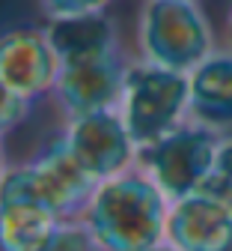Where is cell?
I'll use <instances>...</instances> for the list:
<instances>
[{"mask_svg": "<svg viewBox=\"0 0 232 251\" xmlns=\"http://www.w3.org/2000/svg\"><path fill=\"white\" fill-rule=\"evenodd\" d=\"M170 198L143 174H116L95 188L84 227L102 251H146L167 236Z\"/></svg>", "mask_w": 232, "mask_h": 251, "instance_id": "6da1fadb", "label": "cell"}, {"mask_svg": "<svg viewBox=\"0 0 232 251\" xmlns=\"http://www.w3.org/2000/svg\"><path fill=\"white\" fill-rule=\"evenodd\" d=\"M140 51L152 66L190 72L214 51L211 21L196 0H146Z\"/></svg>", "mask_w": 232, "mask_h": 251, "instance_id": "7a4b0ae2", "label": "cell"}, {"mask_svg": "<svg viewBox=\"0 0 232 251\" xmlns=\"http://www.w3.org/2000/svg\"><path fill=\"white\" fill-rule=\"evenodd\" d=\"M125 126L134 147H152L164 135L182 126L190 102V78L188 72L164 69V66H134L125 81Z\"/></svg>", "mask_w": 232, "mask_h": 251, "instance_id": "3957f363", "label": "cell"}, {"mask_svg": "<svg viewBox=\"0 0 232 251\" xmlns=\"http://www.w3.org/2000/svg\"><path fill=\"white\" fill-rule=\"evenodd\" d=\"M102 185L72 152L69 141L51 144L33 165L15 168L0 176V192L24 195L48 206L60 222L72 218L75 212H84L95 188Z\"/></svg>", "mask_w": 232, "mask_h": 251, "instance_id": "277c9868", "label": "cell"}, {"mask_svg": "<svg viewBox=\"0 0 232 251\" xmlns=\"http://www.w3.org/2000/svg\"><path fill=\"white\" fill-rule=\"evenodd\" d=\"M220 147V132L203 123H182L170 135H164L152 147H146V171L170 201H182L200 192L209 176L214 155Z\"/></svg>", "mask_w": 232, "mask_h": 251, "instance_id": "5b68a950", "label": "cell"}, {"mask_svg": "<svg viewBox=\"0 0 232 251\" xmlns=\"http://www.w3.org/2000/svg\"><path fill=\"white\" fill-rule=\"evenodd\" d=\"M128 72L131 69L119 60L116 51L81 63H60L54 93L69 117H84L92 111L113 108L125 96Z\"/></svg>", "mask_w": 232, "mask_h": 251, "instance_id": "8992f818", "label": "cell"}, {"mask_svg": "<svg viewBox=\"0 0 232 251\" xmlns=\"http://www.w3.org/2000/svg\"><path fill=\"white\" fill-rule=\"evenodd\" d=\"M65 141H69L72 152L78 155V162L98 182L122 174L131 162V155H134V141L128 135L125 120L113 114L110 108L72 117Z\"/></svg>", "mask_w": 232, "mask_h": 251, "instance_id": "52a82bcc", "label": "cell"}, {"mask_svg": "<svg viewBox=\"0 0 232 251\" xmlns=\"http://www.w3.org/2000/svg\"><path fill=\"white\" fill-rule=\"evenodd\" d=\"M167 239L179 251H232V206L206 192L173 201Z\"/></svg>", "mask_w": 232, "mask_h": 251, "instance_id": "ba28073f", "label": "cell"}, {"mask_svg": "<svg viewBox=\"0 0 232 251\" xmlns=\"http://www.w3.org/2000/svg\"><path fill=\"white\" fill-rule=\"evenodd\" d=\"M60 72V57L45 30H12L0 36V78L21 96L48 93Z\"/></svg>", "mask_w": 232, "mask_h": 251, "instance_id": "9c48e42d", "label": "cell"}, {"mask_svg": "<svg viewBox=\"0 0 232 251\" xmlns=\"http://www.w3.org/2000/svg\"><path fill=\"white\" fill-rule=\"evenodd\" d=\"M190 102L188 114L214 132L232 129V48L211 51L200 66L188 72Z\"/></svg>", "mask_w": 232, "mask_h": 251, "instance_id": "30bf717a", "label": "cell"}, {"mask_svg": "<svg viewBox=\"0 0 232 251\" xmlns=\"http://www.w3.org/2000/svg\"><path fill=\"white\" fill-rule=\"evenodd\" d=\"M45 33L60 63H81V60H92V57L116 51V27L105 15V9L51 18Z\"/></svg>", "mask_w": 232, "mask_h": 251, "instance_id": "8fae6325", "label": "cell"}, {"mask_svg": "<svg viewBox=\"0 0 232 251\" xmlns=\"http://www.w3.org/2000/svg\"><path fill=\"white\" fill-rule=\"evenodd\" d=\"M60 230V218L24 195L0 192V251H39Z\"/></svg>", "mask_w": 232, "mask_h": 251, "instance_id": "7c38bea8", "label": "cell"}, {"mask_svg": "<svg viewBox=\"0 0 232 251\" xmlns=\"http://www.w3.org/2000/svg\"><path fill=\"white\" fill-rule=\"evenodd\" d=\"M200 192H206V195H211V198L232 206V138H220L214 165H211L209 176L203 179Z\"/></svg>", "mask_w": 232, "mask_h": 251, "instance_id": "4fadbf2b", "label": "cell"}, {"mask_svg": "<svg viewBox=\"0 0 232 251\" xmlns=\"http://www.w3.org/2000/svg\"><path fill=\"white\" fill-rule=\"evenodd\" d=\"M95 242L84 225H60V230L39 251H92Z\"/></svg>", "mask_w": 232, "mask_h": 251, "instance_id": "5bb4252c", "label": "cell"}, {"mask_svg": "<svg viewBox=\"0 0 232 251\" xmlns=\"http://www.w3.org/2000/svg\"><path fill=\"white\" fill-rule=\"evenodd\" d=\"M27 114V96L12 90L3 78H0V132H9L24 120Z\"/></svg>", "mask_w": 232, "mask_h": 251, "instance_id": "9a60e30c", "label": "cell"}, {"mask_svg": "<svg viewBox=\"0 0 232 251\" xmlns=\"http://www.w3.org/2000/svg\"><path fill=\"white\" fill-rule=\"evenodd\" d=\"M110 0H42V9L51 18L63 15H84V12H102Z\"/></svg>", "mask_w": 232, "mask_h": 251, "instance_id": "2e32d148", "label": "cell"}, {"mask_svg": "<svg viewBox=\"0 0 232 251\" xmlns=\"http://www.w3.org/2000/svg\"><path fill=\"white\" fill-rule=\"evenodd\" d=\"M146 251H179V248H176V245H173L170 239H167V242H164V239H161L158 245H152V248H146Z\"/></svg>", "mask_w": 232, "mask_h": 251, "instance_id": "e0dca14e", "label": "cell"}, {"mask_svg": "<svg viewBox=\"0 0 232 251\" xmlns=\"http://www.w3.org/2000/svg\"><path fill=\"white\" fill-rule=\"evenodd\" d=\"M226 42L232 48V6H229V15H226Z\"/></svg>", "mask_w": 232, "mask_h": 251, "instance_id": "ac0fdd59", "label": "cell"}, {"mask_svg": "<svg viewBox=\"0 0 232 251\" xmlns=\"http://www.w3.org/2000/svg\"><path fill=\"white\" fill-rule=\"evenodd\" d=\"M0 165H3V152H0Z\"/></svg>", "mask_w": 232, "mask_h": 251, "instance_id": "d6986e66", "label": "cell"}]
</instances>
